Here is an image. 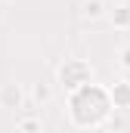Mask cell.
<instances>
[{"mask_svg": "<svg viewBox=\"0 0 130 133\" xmlns=\"http://www.w3.org/2000/svg\"><path fill=\"white\" fill-rule=\"evenodd\" d=\"M59 77L65 81V87L68 90H81V87H87L90 84V68H87V62H65L62 71H59Z\"/></svg>", "mask_w": 130, "mask_h": 133, "instance_id": "cell-1", "label": "cell"}, {"mask_svg": "<svg viewBox=\"0 0 130 133\" xmlns=\"http://www.w3.org/2000/svg\"><path fill=\"white\" fill-rule=\"evenodd\" d=\"M112 22H115L118 28H130V6H115Z\"/></svg>", "mask_w": 130, "mask_h": 133, "instance_id": "cell-4", "label": "cell"}, {"mask_svg": "<svg viewBox=\"0 0 130 133\" xmlns=\"http://www.w3.org/2000/svg\"><path fill=\"white\" fill-rule=\"evenodd\" d=\"M0 105H22V87L19 84H3L0 87Z\"/></svg>", "mask_w": 130, "mask_h": 133, "instance_id": "cell-2", "label": "cell"}, {"mask_svg": "<svg viewBox=\"0 0 130 133\" xmlns=\"http://www.w3.org/2000/svg\"><path fill=\"white\" fill-rule=\"evenodd\" d=\"M112 99L118 102V105H130V87L127 84H118V87L112 90Z\"/></svg>", "mask_w": 130, "mask_h": 133, "instance_id": "cell-5", "label": "cell"}, {"mask_svg": "<svg viewBox=\"0 0 130 133\" xmlns=\"http://www.w3.org/2000/svg\"><path fill=\"white\" fill-rule=\"evenodd\" d=\"M34 99H37V102H50V87L37 84V87H34Z\"/></svg>", "mask_w": 130, "mask_h": 133, "instance_id": "cell-6", "label": "cell"}, {"mask_svg": "<svg viewBox=\"0 0 130 133\" xmlns=\"http://www.w3.org/2000/svg\"><path fill=\"white\" fill-rule=\"evenodd\" d=\"M81 12H84V19H102L105 16V0H84Z\"/></svg>", "mask_w": 130, "mask_h": 133, "instance_id": "cell-3", "label": "cell"}, {"mask_svg": "<svg viewBox=\"0 0 130 133\" xmlns=\"http://www.w3.org/2000/svg\"><path fill=\"white\" fill-rule=\"evenodd\" d=\"M118 59H121V68H127V71H130V46H124V50L118 53Z\"/></svg>", "mask_w": 130, "mask_h": 133, "instance_id": "cell-7", "label": "cell"}]
</instances>
